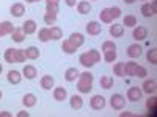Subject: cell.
<instances>
[{
    "instance_id": "4fadbf2b",
    "label": "cell",
    "mask_w": 157,
    "mask_h": 117,
    "mask_svg": "<svg viewBox=\"0 0 157 117\" xmlns=\"http://www.w3.org/2000/svg\"><path fill=\"white\" fill-rule=\"evenodd\" d=\"M54 98L57 100V101H64L68 98V90H66V87H63V86H58V87H55L54 89Z\"/></svg>"
},
{
    "instance_id": "60d3db41",
    "label": "cell",
    "mask_w": 157,
    "mask_h": 117,
    "mask_svg": "<svg viewBox=\"0 0 157 117\" xmlns=\"http://www.w3.org/2000/svg\"><path fill=\"white\" fill-rule=\"evenodd\" d=\"M109 50H116V44L113 41H105L102 44V51H109Z\"/></svg>"
},
{
    "instance_id": "11a10c76",
    "label": "cell",
    "mask_w": 157,
    "mask_h": 117,
    "mask_svg": "<svg viewBox=\"0 0 157 117\" xmlns=\"http://www.w3.org/2000/svg\"><path fill=\"white\" fill-rule=\"evenodd\" d=\"M2 95H3V94H2V90H0V100H2Z\"/></svg>"
},
{
    "instance_id": "1f68e13d",
    "label": "cell",
    "mask_w": 157,
    "mask_h": 117,
    "mask_svg": "<svg viewBox=\"0 0 157 117\" xmlns=\"http://www.w3.org/2000/svg\"><path fill=\"white\" fill-rule=\"evenodd\" d=\"M57 12H49V11H46V14H44V22H46V25H54L55 22H57Z\"/></svg>"
},
{
    "instance_id": "bcb514c9",
    "label": "cell",
    "mask_w": 157,
    "mask_h": 117,
    "mask_svg": "<svg viewBox=\"0 0 157 117\" xmlns=\"http://www.w3.org/2000/svg\"><path fill=\"white\" fill-rule=\"evenodd\" d=\"M17 117H30V112H27V111H19V112H17Z\"/></svg>"
},
{
    "instance_id": "277c9868",
    "label": "cell",
    "mask_w": 157,
    "mask_h": 117,
    "mask_svg": "<svg viewBox=\"0 0 157 117\" xmlns=\"http://www.w3.org/2000/svg\"><path fill=\"white\" fill-rule=\"evenodd\" d=\"M141 95H143V90L138 86H132L127 89V100L129 101H138V100H141Z\"/></svg>"
},
{
    "instance_id": "52a82bcc",
    "label": "cell",
    "mask_w": 157,
    "mask_h": 117,
    "mask_svg": "<svg viewBox=\"0 0 157 117\" xmlns=\"http://www.w3.org/2000/svg\"><path fill=\"white\" fill-rule=\"evenodd\" d=\"M101 31H102V25L99 22L91 20V22L86 23V33L90 36H98V34H101Z\"/></svg>"
},
{
    "instance_id": "5bb4252c",
    "label": "cell",
    "mask_w": 157,
    "mask_h": 117,
    "mask_svg": "<svg viewBox=\"0 0 157 117\" xmlns=\"http://www.w3.org/2000/svg\"><path fill=\"white\" fill-rule=\"evenodd\" d=\"M6 80H8L10 84H19L22 81V75L17 70H10L8 75H6Z\"/></svg>"
},
{
    "instance_id": "d6a6232c",
    "label": "cell",
    "mask_w": 157,
    "mask_h": 117,
    "mask_svg": "<svg viewBox=\"0 0 157 117\" xmlns=\"http://www.w3.org/2000/svg\"><path fill=\"white\" fill-rule=\"evenodd\" d=\"M88 53V56L93 59V62L96 64V62H101V51L99 50H96V48H91V50H88L86 51Z\"/></svg>"
},
{
    "instance_id": "9f6ffc18",
    "label": "cell",
    "mask_w": 157,
    "mask_h": 117,
    "mask_svg": "<svg viewBox=\"0 0 157 117\" xmlns=\"http://www.w3.org/2000/svg\"><path fill=\"white\" fill-rule=\"evenodd\" d=\"M93 2H96V0H93Z\"/></svg>"
},
{
    "instance_id": "7bdbcfd3",
    "label": "cell",
    "mask_w": 157,
    "mask_h": 117,
    "mask_svg": "<svg viewBox=\"0 0 157 117\" xmlns=\"http://www.w3.org/2000/svg\"><path fill=\"white\" fill-rule=\"evenodd\" d=\"M155 105H157V98L152 95H149V98H148V101H146V108L148 109H152V108H155Z\"/></svg>"
},
{
    "instance_id": "7402d4cb",
    "label": "cell",
    "mask_w": 157,
    "mask_h": 117,
    "mask_svg": "<svg viewBox=\"0 0 157 117\" xmlns=\"http://www.w3.org/2000/svg\"><path fill=\"white\" fill-rule=\"evenodd\" d=\"M110 34L113 37H121L124 34V25H120V23H113L110 27Z\"/></svg>"
},
{
    "instance_id": "f907efd6",
    "label": "cell",
    "mask_w": 157,
    "mask_h": 117,
    "mask_svg": "<svg viewBox=\"0 0 157 117\" xmlns=\"http://www.w3.org/2000/svg\"><path fill=\"white\" fill-rule=\"evenodd\" d=\"M148 111H149V112H148V115H152V117H154V115L157 114V112H155V108H152V109H148Z\"/></svg>"
},
{
    "instance_id": "e575fe53",
    "label": "cell",
    "mask_w": 157,
    "mask_h": 117,
    "mask_svg": "<svg viewBox=\"0 0 157 117\" xmlns=\"http://www.w3.org/2000/svg\"><path fill=\"white\" fill-rule=\"evenodd\" d=\"M146 59L151 62V64H157V48H151L148 50V53H146Z\"/></svg>"
},
{
    "instance_id": "f6af8a7d",
    "label": "cell",
    "mask_w": 157,
    "mask_h": 117,
    "mask_svg": "<svg viewBox=\"0 0 157 117\" xmlns=\"http://www.w3.org/2000/svg\"><path fill=\"white\" fill-rule=\"evenodd\" d=\"M66 2V5L69 6V8H72V6H75V3H77V0H64Z\"/></svg>"
},
{
    "instance_id": "cb8c5ba5",
    "label": "cell",
    "mask_w": 157,
    "mask_h": 117,
    "mask_svg": "<svg viewBox=\"0 0 157 117\" xmlns=\"http://www.w3.org/2000/svg\"><path fill=\"white\" fill-rule=\"evenodd\" d=\"M99 17H101V22H104V23H112L113 22V17L110 14V9L109 8H104L99 12Z\"/></svg>"
},
{
    "instance_id": "d590c367",
    "label": "cell",
    "mask_w": 157,
    "mask_h": 117,
    "mask_svg": "<svg viewBox=\"0 0 157 117\" xmlns=\"http://www.w3.org/2000/svg\"><path fill=\"white\" fill-rule=\"evenodd\" d=\"M115 59H116V50L104 51V61L105 62H115Z\"/></svg>"
},
{
    "instance_id": "e0dca14e",
    "label": "cell",
    "mask_w": 157,
    "mask_h": 117,
    "mask_svg": "<svg viewBox=\"0 0 157 117\" xmlns=\"http://www.w3.org/2000/svg\"><path fill=\"white\" fill-rule=\"evenodd\" d=\"M69 106H71L72 109H82V106H83L82 97H80V95H71V97H69Z\"/></svg>"
},
{
    "instance_id": "7a4b0ae2",
    "label": "cell",
    "mask_w": 157,
    "mask_h": 117,
    "mask_svg": "<svg viewBox=\"0 0 157 117\" xmlns=\"http://www.w3.org/2000/svg\"><path fill=\"white\" fill-rule=\"evenodd\" d=\"M110 106H112V109H115V111L124 109V106H126V97L121 95V94H113V95L110 97Z\"/></svg>"
},
{
    "instance_id": "9c48e42d",
    "label": "cell",
    "mask_w": 157,
    "mask_h": 117,
    "mask_svg": "<svg viewBox=\"0 0 157 117\" xmlns=\"http://www.w3.org/2000/svg\"><path fill=\"white\" fill-rule=\"evenodd\" d=\"M68 41H69L75 48H78V47H82V45L85 44V37H83V34H82V33H72V34L69 36Z\"/></svg>"
},
{
    "instance_id": "2e32d148",
    "label": "cell",
    "mask_w": 157,
    "mask_h": 117,
    "mask_svg": "<svg viewBox=\"0 0 157 117\" xmlns=\"http://www.w3.org/2000/svg\"><path fill=\"white\" fill-rule=\"evenodd\" d=\"M22 73H24V76L27 78V80H33V78H36V75H38L36 67H35V66H32V64H27V66H24Z\"/></svg>"
},
{
    "instance_id": "9a60e30c",
    "label": "cell",
    "mask_w": 157,
    "mask_h": 117,
    "mask_svg": "<svg viewBox=\"0 0 157 117\" xmlns=\"http://www.w3.org/2000/svg\"><path fill=\"white\" fill-rule=\"evenodd\" d=\"M78 75H80V72H78L75 67H69V69H66V72H64V80H66L68 83H72L78 78Z\"/></svg>"
},
{
    "instance_id": "74e56055",
    "label": "cell",
    "mask_w": 157,
    "mask_h": 117,
    "mask_svg": "<svg viewBox=\"0 0 157 117\" xmlns=\"http://www.w3.org/2000/svg\"><path fill=\"white\" fill-rule=\"evenodd\" d=\"M113 73L116 76H124V62H116L113 66Z\"/></svg>"
},
{
    "instance_id": "ba28073f",
    "label": "cell",
    "mask_w": 157,
    "mask_h": 117,
    "mask_svg": "<svg viewBox=\"0 0 157 117\" xmlns=\"http://www.w3.org/2000/svg\"><path fill=\"white\" fill-rule=\"evenodd\" d=\"M141 53H143V48H141V45H138V44H132V45L127 47V56H129V58H132V59L140 58Z\"/></svg>"
},
{
    "instance_id": "ab89813d",
    "label": "cell",
    "mask_w": 157,
    "mask_h": 117,
    "mask_svg": "<svg viewBox=\"0 0 157 117\" xmlns=\"http://www.w3.org/2000/svg\"><path fill=\"white\" fill-rule=\"evenodd\" d=\"M27 56H25V50L24 48H16V62H25Z\"/></svg>"
},
{
    "instance_id": "603a6c76",
    "label": "cell",
    "mask_w": 157,
    "mask_h": 117,
    "mask_svg": "<svg viewBox=\"0 0 157 117\" xmlns=\"http://www.w3.org/2000/svg\"><path fill=\"white\" fill-rule=\"evenodd\" d=\"M41 87L46 89V90H50L52 87H54V76L52 75H44L41 78Z\"/></svg>"
},
{
    "instance_id": "4316f807",
    "label": "cell",
    "mask_w": 157,
    "mask_h": 117,
    "mask_svg": "<svg viewBox=\"0 0 157 117\" xmlns=\"http://www.w3.org/2000/svg\"><path fill=\"white\" fill-rule=\"evenodd\" d=\"M38 39L41 42H49L50 41V31H49L47 27H44V28H41L38 31Z\"/></svg>"
},
{
    "instance_id": "8fae6325",
    "label": "cell",
    "mask_w": 157,
    "mask_h": 117,
    "mask_svg": "<svg viewBox=\"0 0 157 117\" xmlns=\"http://www.w3.org/2000/svg\"><path fill=\"white\" fill-rule=\"evenodd\" d=\"M22 33L24 34H33L35 31H36V22L35 20H32V19H29V20H25L24 23H22Z\"/></svg>"
},
{
    "instance_id": "ffe728a7",
    "label": "cell",
    "mask_w": 157,
    "mask_h": 117,
    "mask_svg": "<svg viewBox=\"0 0 157 117\" xmlns=\"http://www.w3.org/2000/svg\"><path fill=\"white\" fill-rule=\"evenodd\" d=\"M25 56H27V59H38L39 56H41V51H39L38 47H29L25 48Z\"/></svg>"
},
{
    "instance_id": "836d02e7",
    "label": "cell",
    "mask_w": 157,
    "mask_h": 117,
    "mask_svg": "<svg viewBox=\"0 0 157 117\" xmlns=\"http://www.w3.org/2000/svg\"><path fill=\"white\" fill-rule=\"evenodd\" d=\"M135 67H137V62H134V61L124 62V75H132Z\"/></svg>"
},
{
    "instance_id": "5b68a950",
    "label": "cell",
    "mask_w": 157,
    "mask_h": 117,
    "mask_svg": "<svg viewBox=\"0 0 157 117\" xmlns=\"http://www.w3.org/2000/svg\"><path fill=\"white\" fill-rule=\"evenodd\" d=\"M16 30V27L13 25V22L10 20H3V22H0V37H5V36H11V33Z\"/></svg>"
},
{
    "instance_id": "f546056e",
    "label": "cell",
    "mask_w": 157,
    "mask_h": 117,
    "mask_svg": "<svg viewBox=\"0 0 157 117\" xmlns=\"http://www.w3.org/2000/svg\"><path fill=\"white\" fill-rule=\"evenodd\" d=\"M61 50L64 51V53H68V55H72V53H75V47L68 41V39H66V41H63V44H61Z\"/></svg>"
},
{
    "instance_id": "83f0119b",
    "label": "cell",
    "mask_w": 157,
    "mask_h": 117,
    "mask_svg": "<svg viewBox=\"0 0 157 117\" xmlns=\"http://www.w3.org/2000/svg\"><path fill=\"white\" fill-rule=\"evenodd\" d=\"M5 61L10 62V64H16V48H6Z\"/></svg>"
},
{
    "instance_id": "681fc988",
    "label": "cell",
    "mask_w": 157,
    "mask_h": 117,
    "mask_svg": "<svg viewBox=\"0 0 157 117\" xmlns=\"http://www.w3.org/2000/svg\"><path fill=\"white\" fill-rule=\"evenodd\" d=\"M120 115H121V117H129V115H134V112H130V111H126V112H121Z\"/></svg>"
},
{
    "instance_id": "db71d44e",
    "label": "cell",
    "mask_w": 157,
    "mask_h": 117,
    "mask_svg": "<svg viewBox=\"0 0 157 117\" xmlns=\"http://www.w3.org/2000/svg\"><path fill=\"white\" fill-rule=\"evenodd\" d=\"M2 70H3V67H2V64H0V73H2Z\"/></svg>"
},
{
    "instance_id": "d4e9b609",
    "label": "cell",
    "mask_w": 157,
    "mask_h": 117,
    "mask_svg": "<svg viewBox=\"0 0 157 117\" xmlns=\"http://www.w3.org/2000/svg\"><path fill=\"white\" fill-rule=\"evenodd\" d=\"M78 61H80V64L83 67H86V69H90V67H93L94 66V62H93V59H91L90 56H88V53L85 51V53H82L80 55V58H78Z\"/></svg>"
},
{
    "instance_id": "7c38bea8",
    "label": "cell",
    "mask_w": 157,
    "mask_h": 117,
    "mask_svg": "<svg viewBox=\"0 0 157 117\" xmlns=\"http://www.w3.org/2000/svg\"><path fill=\"white\" fill-rule=\"evenodd\" d=\"M143 89V92L145 94H148V95H151V94H154L155 90H157V83H155V80H146L145 83H143V86H141Z\"/></svg>"
},
{
    "instance_id": "d6986e66",
    "label": "cell",
    "mask_w": 157,
    "mask_h": 117,
    "mask_svg": "<svg viewBox=\"0 0 157 117\" xmlns=\"http://www.w3.org/2000/svg\"><path fill=\"white\" fill-rule=\"evenodd\" d=\"M77 11L78 14H90L91 12V5L88 0H82V2L77 3Z\"/></svg>"
},
{
    "instance_id": "8992f818",
    "label": "cell",
    "mask_w": 157,
    "mask_h": 117,
    "mask_svg": "<svg viewBox=\"0 0 157 117\" xmlns=\"http://www.w3.org/2000/svg\"><path fill=\"white\" fill-rule=\"evenodd\" d=\"M90 106L93 108L94 111H101L105 106V98L102 95H93V98L90 100Z\"/></svg>"
},
{
    "instance_id": "ee69618b",
    "label": "cell",
    "mask_w": 157,
    "mask_h": 117,
    "mask_svg": "<svg viewBox=\"0 0 157 117\" xmlns=\"http://www.w3.org/2000/svg\"><path fill=\"white\" fill-rule=\"evenodd\" d=\"M46 11H49V12H57V14H58L60 8H58V5H46Z\"/></svg>"
},
{
    "instance_id": "f1b7e54d",
    "label": "cell",
    "mask_w": 157,
    "mask_h": 117,
    "mask_svg": "<svg viewBox=\"0 0 157 117\" xmlns=\"http://www.w3.org/2000/svg\"><path fill=\"white\" fill-rule=\"evenodd\" d=\"M11 39H13V41H14V42H17V44H22L24 41H25V34L22 33V30H14V31H13L11 33Z\"/></svg>"
},
{
    "instance_id": "ac0fdd59",
    "label": "cell",
    "mask_w": 157,
    "mask_h": 117,
    "mask_svg": "<svg viewBox=\"0 0 157 117\" xmlns=\"http://www.w3.org/2000/svg\"><path fill=\"white\" fill-rule=\"evenodd\" d=\"M36 95L35 94H25L24 97H22V103H24V106L25 108H33L35 105H36Z\"/></svg>"
},
{
    "instance_id": "30bf717a",
    "label": "cell",
    "mask_w": 157,
    "mask_h": 117,
    "mask_svg": "<svg viewBox=\"0 0 157 117\" xmlns=\"http://www.w3.org/2000/svg\"><path fill=\"white\" fill-rule=\"evenodd\" d=\"M132 37L135 39V41H145V39L148 37V30L145 28V27H137V28H134V31H132Z\"/></svg>"
},
{
    "instance_id": "4dcf8cb0",
    "label": "cell",
    "mask_w": 157,
    "mask_h": 117,
    "mask_svg": "<svg viewBox=\"0 0 157 117\" xmlns=\"http://www.w3.org/2000/svg\"><path fill=\"white\" fill-rule=\"evenodd\" d=\"M49 31H50V39H54V41H58L63 36V31H61L60 27H50Z\"/></svg>"
},
{
    "instance_id": "6da1fadb",
    "label": "cell",
    "mask_w": 157,
    "mask_h": 117,
    "mask_svg": "<svg viewBox=\"0 0 157 117\" xmlns=\"http://www.w3.org/2000/svg\"><path fill=\"white\" fill-rule=\"evenodd\" d=\"M93 80H94L93 73L88 72V70L78 75V78H77V89H78V92H80V94L91 92V89H93Z\"/></svg>"
},
{
    "instance_id": "b9f144b4",
    "label": "cell",
    "mask_w": 157,
    "mask_h": 117,
    "mask_svg": "<svg viewBox=\"0 0 157 117\" xmlns=\"http://www.w3.org/2000/svg\"><path fill=\"white\" fill-rule=\"evenodd\" d=\"M110 9V14H112V17L113 19H118L121 16V8H118V6H112V8H109Z\"/></svg>"
},
{
    "instance_id": "7dc6e473",
    "label": "cell",
    "mask_w": 157,
    "mask_h": 117,
    "mask_svg": "<svg viewBox=\"0 0 157 117\" xmlns=\"http://www.w3.org/2000/svg\"><path fill=\"white\" fill-rule=\"evenodd\" d=\"M60 0H46V5H58Z\"/></svg>"
},
{
    "instance_id": "816d5d0a",
    "label": "cell",
    "mask_w": 157,
    "mask_h": 117,
    "mask_svg": "<svg viewBox=\"0 0 157 117\" xmlns=\"http://www.w3.org/2000/svg\"><path fill=\"white\" fill-rule=\"evenodd\" d=\"M135 2V0H124V3H127V5H132Z\"/></svg>"
},
{
    "instance_id": "f5cc1de1",
    "label": "cell",
    "mask_w": 157,
    "mask_h": 117,
    "mask_svg": "<svg viewBox=\"0 0 157 117\" xmlns=\"http://www.w3.org/2000/svg\"><path fill=\"white\" fill-rule=\"evenodd\" d=\"M29 3H35V2H39V0H27Z\"/></svg>"
},
{
    "instance_id": "8d00e7d4",
    "label": "cell",
    "mask_w": 157,
    "mask_h": 117,
    "mask_svg": "<svg viewBox=\"0 0 157 117\" xmlns=\"http://www.w3.org/2000/svg\"><path fill=\"white\" fill-rule=\"evenodd\" d=\"M148 75V70L143 67V66H138L137 64V67H135V70H134V73H132V76H138V78H145Z\"/></svg>"
},
{
    "instance_id": "3957f363",
    "label": "cell",
    "mask_w": 157,
    "mask_h": 117,
    "mask_svg": "<svg viewBox=\"0 0 157 117\" xmlns=\"http://www.w3.org/2000/svg\"><path fill=\"white\" fill-rule=\"evenodd\" d=\"M141 14L145 17H152L157 14V0H152L151 3H145L141 6Z\"/></svg>"
},
{
    "instance_id": "484cf974",
    "label": "cell",
    "mask_w": 157,
    "mask_h": 117,
    "mask_svg": "<svg viewBox=\"0 0 157 117\" xmlns=\"http://www.w3.org/2000/svg\"><path fill=\"white\" fill-rule=\"evenodd\" d=\"M99 84H101L102 89H110V87H113V78H112V76H107V75H104V76H101Z\"/></svg>"
},
{
    "instance_id": "f35d334b",
    "label": "cell",
    "mask_w": 157,
    "mask_h": 117,
    "mask_svg": "<svg viewBox=\"0 0 157 117\" xmlns=\"http://www.w3.org/2000/svg\"><path fill=\"white\" fill-rule=\"evenodd\" d=\"M123 25H126V27H135L137 25V17L135 16H126L123 19Z\"/></svg>"
},
{
    "instance_id": "44dd1931",
    "label": "cell",
    "mask_w": 157,
    "mask_h": 117,
    "mask_svg": "<svg viewBox=\"0 0 157 117\" xmlns=\"http://www.w3.org/2000/svg\"><path fill=\"white\" fill-rule=\"evenodd\" d=\"M10 11H11V14L14 16V17H22L24 12H25V6L22 3H14V5L10 8Z\"/></svg>"
},
{
    "instance_id": "c3c4849f",
    "label": "cell",
    "mask_w": 157,
    "mask_h": 117,
    "mask_svg": "<svg viewBox=\"0 0 157 117\" xmlns=\"http://www.w3.org/2000/svg\"><path fill=\"white\" fill-rule=\"evenodd\" d=\"M0 117H11V112H8V111H2V112H0Z\"/></svg>"
}]
</instances>
